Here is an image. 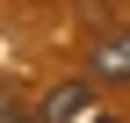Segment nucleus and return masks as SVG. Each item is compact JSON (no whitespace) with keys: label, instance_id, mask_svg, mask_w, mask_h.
<instances>
[{"label":"nucleus","instance_id":"nucleus-2","mask_svg":"<svg viewBox=\"0 0 130 123\" xmlns=\"http://www.w3.org/2000/svg\"><path fill=\"white\" fill-rule=\"evenodd\" d=\"M87 87H94V80H79V87H58V94L43 101V116H51V123H65V116H79V109H87Z\"/></svg>","mask_w":130,"mask_h":123},{"label":"nucleus","instance_id":"nucleus-1","mask_svg":"<svg viewBox=\"0 0 130 123\" xmlns=\"http://www.w3.org/2000/svg\"><path fill=\"white\" fill-rule=\"evenodd\" d=\"M87 80H94V87H130V22H116L108 36H94Z\"/></svg>","mask_w":130,"mask_h":123},{"label":"nucleus","instance_id":"nucleus-3","mask_svg":"<svg viewBox=\"0 0 130 123\" xmlns=\"http://www.w3.org/2000/svg\"><path fill=\"white\" fill-rule=\"evenodd\" d=\"M0 123H51V116H43V109H36V116H29V109H22V101H7V116H0Z\"/></svg>","mask_w":130,"mask_h":123},{"label":"nucleus","instance_id":"nucleus-4","mask_svg":"<svg viewBox=\"0 0 130 123\" xmlns=\"http://www.w3.org/2000/svg\"><path fill=\"white\" fill-rule=\"evenodd\" d=\"M94 123H116V116H94Z\"/></svg>","mask_w":130,"mask_h":123}]
</instances>
